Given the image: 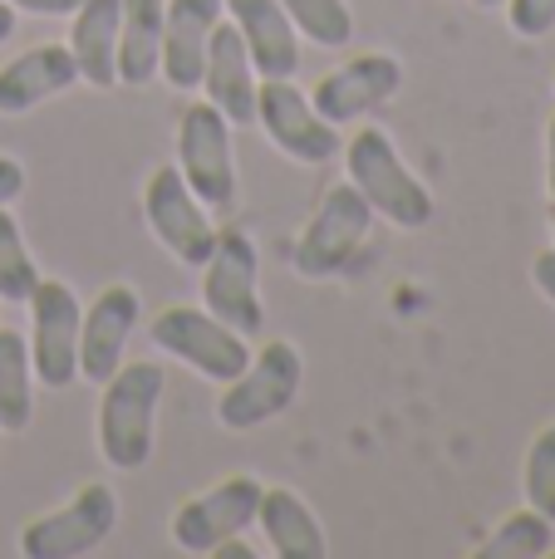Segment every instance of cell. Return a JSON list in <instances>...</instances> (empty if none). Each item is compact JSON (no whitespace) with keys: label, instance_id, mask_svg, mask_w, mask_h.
Returning a JSON list of instances; mask_svg holds the SVG:
<instances>
[{"label":"cell","instance_id":"obj_1","mask_svg":"<svg viewBox=\"0 0 555 559\" xmlns=\"http://www.w3.org/2000/svg\"><path fill=\"white\" fill-rule=\"evenodd\" d=\"M344 167H350V182L359 187V197L374 206V216L393 222L399 231H423L438 212L433 192L409 173V163L399 157L383 128H359L344 143Z\"/></svg>","mask_w":555,"mask_h":559},{"label":"cell","instance_id":"obj_2","mask_svg":"<svg viewBox=\"0 0 555 559\" xmlns=\"http://www.w3.org/2000/svg\"><path fill=\"white\" fill-rule=\"evenodd\" d=\"M167 373L157 364H123L98 397V452L118 472H138L153 456V423Z\"/></svg>","mask_w":555,"mask_h":559},{"label":"cell","instance_id":"obj_3","mask_svg":"<svg viewBox=\"0 0 555 559\" xmlns=\"http://www.w3.org/2000/svg\"><path fill=\"white\" fill-rule=\"evenodd\" d=\"M177 173L206 212H226L236 202V157L232 123L212 104H187L177 118Z\"/></svg>","mask_w":555,"mask_h":559},{"label":"cell","instance_id":"obj_4","mask_svg":"<svg viewBox=\"0 0 555 559\" xmlns=\"http://www.w3.org/2000/svg\"><path fill=\"white\" fill-rule=\"evenodd\" d=\"M369 226H374V206L359 197V187L334 182L320 197V212L310 216V226L295 241V271L305 280H330L350 271L359 246L369 241Z\"/></svg>","mask_w":555,"mask_h":559},{"label":"cell","instance_id":"obj_5","mask_svg":"<svg viewBox=\"0 0 555 559\" xmlns=\"http://www.w3.org/2000/svg\"><path fill=\"white\" fill-rule=\"evenodd\" d=\"M153 344L163 354L182 358L187 368H197L212 383H232L246 373L251 364V344L246 334H236L232 324L212 314V309H192V305H173L153 319Z\"/></svg>","mask_w":555,"mask_h":559},{"label":"cell","instance_id":"obj_6","mask_svg":"<svg viewBox=\"0 0 555 559\" xmlns=\"http://www.w3.org/2000/svg\"><path fill=\"white\" fill-rule=\"evenodd\" d=\"M300 378H305L300 348L285 344V338H271L261 354H251L246 373L226 383L222 403H216V417H222V427H232V432H251V427L271 423V417H281L285 407L295 403Z\"/></svg>","mask_w":555,"mask_h":559},{"label":"cell","instance_id":"obj_7","mask_svg":"<svg viewBox=\"0 0 555 559\" xmlns=\"http://www.w3.org/2000/svg\"><path fill=\"white\" fill-rule=\"evenodd\" d=\"M256 241L241 226H216V246L202 265V309H212L222 324H232L236 334H261L265 309L261 289H256Z\"/></svg>","mask_w":555,"mask_h":559},{"label":"cell","instance_id":"obj_8","mask_svg":"<svg viewBox=\"0 0 555 559\" xmlns=\"http://www.w3.org/2000/svg\"><path fill=\"white\" fill-rule=\"evenodd\" d=\"M29 368L45 388H69L79 383V295L64 280H45L29 289Z\"/></svg>","mask_w":555,"mask_h":559},{"label":"cell","instance_id":"obj_9","mask_svg":"<svg viewBox=\"0 0 555 559\" xmlns=\"http://www.w3.org/2000/svg\"><path fill=\"white\" fill-rule=\"evenodd\" d=\"M118 525V496L104 481H88L84 491H74V501L59 506L49 515L20 531V555L25 559H79L114 535Z\"/></svg>","mask_w":555,"mask_h":559},{"label":"cell","instance_id":"obj_10","mask_svg":"<svg viewBox=\"0 0 555 559\" xmlns=\"http://www.w3.org/2000/svg\"><path fill=\"white\" fill-rule=\"evenodd\" d=\"M143 216H147V231L157 236V246H167L182 265L202 271L206 255H212V246H216V222L192 197V187L182 182L177 167H157V173L147 177Z\"/></svg>","mask_w":555,"mask_h":559},{"label":"cell","instance_id":"obj_11","mask_svg":"<svg viewBox=\"0 0 555 559\" xmlns=\"http://www.w3.org/2000/svg\"><path fill=\"white\" fill-rule=\"evenodd\" d=\"M256 123L265 128V138H271L285 157L310 163V167L330 163L344 147L334 123H324V118L315 114L310 94H300L291 79H261V84H256Z\"/></svg>","mask_w":555,"mask_h":559},{"label":"cell","instance_id":"obj_12","mask_svg":"<svg viewBox=\"0 0 555 559\" xmlns=\"http://www.w3.org/2000/svg\"><path fill=\"white\" fill-rule=\"evenodd\" d=\"M265 486L256 476H226L222 486L192 496L177 506L173 515V540L187 555H212L222 540L241 535L246 525H256V506H261Z\"/></svg>","mask_w":555,"mask_h":559},{"label":"cell","instance_id":"obj_13","mask_svg":"<svg viewBox=\"0 0 555 559\" xmlns=\"http://www.w3.org/2000/svg\"><path fill=\"white\" fill-rule=\"evenodd\" d=\"M143 319V299L133 285H108L79 319V378L104 388L123 368V344Z\"/></svg>","mask_w":555,"mask_h":559},{"label":"cell","instance_id":"obj_14","mask_svg":"<svg viewBox=\"0 0 555 559\" xmlns=\"http://www.w3.org/2000/svg\"><path fill=\"white\" fill-rule=\"evenodd\" d=\"M399 84H403V69L393 55H354L350 64H340L334 74H324L315 84L310 104L324 123L340 128V123H354L359 114H369V108L389 104L399 94Z\"/></svg>","mask_w":555,"mask_h":559},{"label":"cell","instance_id":"obj_15","mask_svg":"<svg viewBox=\"0 0 555 559\" xmlns=\"http://www.w3.org/2000/svg\"><path fill=\"white\" fill-rule=\"evenodd\" d=\"M222 10H226L222 0H167L163 5V69L157 74L177 94L202 88L206 45H212V29L222 20Z\"/></svg>","mask_w":555,"mask_h":559},{"label":"cell","instance_id":"obj_16","mask_svg":"<svg viewBox=\"0 0 555 559\" xmlns=\"http://www.w3.org/2000/svg\"><path fill=\"white\" fill-rule=\"evenodd\" d=\"M202 88H206V104L222 108L226 123H236V128L256 123V64L246 55L241 29L226 25V20H216L212 45H206Z\"/></svg>","mask_w":555,"mask_h":559},{"label":"cell","instance_id":"obj_17","mask_svg":"<svg viewBox=\"0 0 555 559\" xmlns=\"http://www.w3.org/2000/svg\"><path fill=\"white\" fill-rule=\"evenodd\" d=\"M232 10V25L241 29L246 55L261 79H291L300 69V39L281 0H222Z\"/></svg>","mask_w":555,"mask_h":559},{"label":"cell","instance_id":"obj_18","mask_svg":"<svg viewBox=\"0 0 555 559\" xmlns=\"http://www.w3.org/2000/svg\"><path fill=\"white\" fill-rule=\"evenodd\" d=\"M69 84H79V64L69 45H35L0 69V114H29L45 98L64 94Z\"/></svg>","mask_w":555,"mask_h":559},{"label":"cell","instance_id":"obj_19","mask_svg":"<svg viewBox=\"0 0 555 559\" xmlns=\"http://www.w3.org/2000/svg\"><path fill=\"white\" fill-rule=\"evenodd\" d=\"M118 20L123 0H79L69 25V55L79 64V79L94 88H118Z\"/></svg>","mask_w":555,"mask_h":559},{"label":"cell","instance_id":"obj_20","mask_svg":"<svg viewBox=\"0 0 555 559\" xmlns=\"http://www.w3.org/2000/svg\"><path fill=\"white\" fill-rule=\"evenodd\" d=\"M256 525L265 531L271 550L281 559H324L330 540H324L320 515L305 506V496L285 491V486H265L261 506H256Z\"/></svg>","mask_w":555,"mask_h":559},{"label":"cell","instance_id":"obj_21","mask_svg":"<svg viewBox=\"0 0 555 559\" xmlns=\"http://www.w3.org/2000/svg\"><path fill=\"white\" fill-rule=\"evenodd\" d=\"M163 5L167 0H123L118 20V84L147 88L163 69Z\"/></svg>","mask_w":555,"mask_h":559},{"label":"cell","instance_id":"obj_22","mask_svg":"<svg viewBox=\"0 0 555 559\" xmlns=\"http://www.w3.org/2000/svg\"><path fill=\"white\" fill-rule=\"evenodd\" d=\"M35 368H29V338L0 329V432H25L35 417Z\"/></svg>","mask_w":555,"mask_h":559},{"label":"cell","instance_id":"obj_23","mask_svg":"<svg viewBox=\"0 0 555 559\" xmlns=\"http://www.w3.org/2000/svg\"><path fill=\"white\" fill-rule=\"evenodd\" d=\"M551 545H555V521H546L541 511L527 506V511L507 515V521L477 545V555L482 559H541V555H551Z\"/></svg>","mask_w":555,"mask_h":559},{"label":"cell","instance_id":"obj_24","mask_svg":"<svg viewBox=\"0 0 555 559\" xmlns=\"http://www.w3.org/2000/svg\"><path fill=\"white\" fill-rule=\"evenodd\" d=\"M291 25L310 35L320 49H344L354 39V15L344 0H281Z\"/></svg>","mask_w":555,"mask_h":559},{"label":"cell","instance_id":"obj_25","mask_svg":"<svg viewBox=\"0 0 555 559\" xmlns=\"http://www.w3.org/2000/svg\"><path fill=\"white\" fill-rule=\"evenodd\" d=\"M35 285H39V271H35V261H29L20 222L10 216V206H0V299H5V305H25Z\"/></svg>","mask_w":555,"mask_h":559},{"label":"cell","instance_id":"obj_26","mask_svg":"<svg viewBox=\"0 0 555 559\" xmlns=\"http://www.w3.org/2000/svg\"><path fill=\"white\" fill-rule=\"evenodd\" d=\"M527 506L555 521V423L546 432H536L527 452Z\"/></svg>","mask_w":555,"mask_h":559},{"label":"cell","instance_id":"obj_27","mask_svg":"<svg viewBox=\"0 0 555 559\" xmlns=\"http://www.w3.org/2000/svg\"><path fill=\"white\" fill-rule=\"evenodd\" d=\"M507 20L521 39H541L555 29V0H507Z\"/></svg>","mask_w":555,"mask_h":559},{"label":"cell","instance_id":"obj_28","mask_svg":"<svg viewBox=\"0 0 555 559\" xmlns=\"http://www.w3.org/2000/svg\"><path fill=\"white\" fill-rule=\"evenodd\" d=\"M20 192H25V167L15 157H0V206H10Z\"/></svg>","mask_w":555,"mask_h":559},{"label":"cell","instance_id":"obj_29","mask_svg":"<svg viewBox=\"0 0 555 559\" xmlns=\"http://www.w3.org/2000/svg\"><path fill=\"white\" fill-rule=\"evenodd\" d=\"M531 280H536V289L555 305V251H541L536 261H531Z\"/></svg>","mask_w":555,"mask_h":559},{"label":"cell","instance_id":"obj_30","mask_svg":"<svg viewBox=\"0 0 555 559\" xmlns=\"http://www.w3.org/2000/svg\"><path fill=\"white\" fill-rule=\"evenodd\" d=\"M15 10H29V15H74L79 0H10Z\"/></svg>","mask_w":555,"mask_h":559},{"label":"cell","instance_id":"obj_31","mask_svg":"<svg viewBox=\"0 0 555 559\" xmlns=\"http://www.w3.org/2000/svg\"><path fill=\"white\" fill-rule=\"evenodd\" d=\"M546 187H551V202H555V114L546 128Z\"/></svg>","mask_w":555,"mask_h":559},{"label":"cell","instance_id":"obj_32","mask_svg":"<svg viewBox=\"0 0 555 559\" xmlns=\"http://www.w3.org/2000/svg\"><path fill=\"white\" fill-rule=\"evenodd\" d=\"M10 35H15V5H10V0H0V45H5Z\"/></svg>","mask_w":555,"mask_h":559},{"label":"cell","instance_id":"obj_33","mask_svg":"<svg viewBox=\"0 0 555 559\" xmlns=\"http://www.w3.org/2000/svg\"><path fill=\"white\" fill-rule=\"evenodd\" d=\"M477 10H497V5H507V0H472Z\"/></svg>","mask_w":555,"mask_h":559},{"label":"cell","instance_id":"obj_34","mask_svg":"<svg viewBox=\"0 0 555 559\" xmlns=\"http://www.w3.org/2000/svg\"><path fill=\"white\" fill-rule=\"evenodd\" d=\"M551 231H555V202H551Z\"/></svg>","mask_w":555,"mask_h":559}]
</instances>
